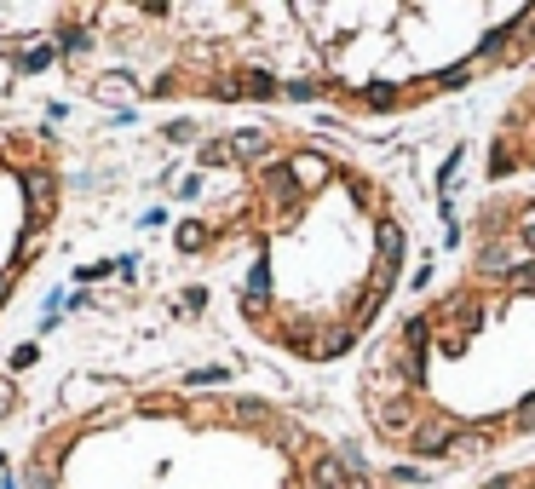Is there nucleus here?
<instances>
[{
	"label": "nucleus",
	"mask_w": 535,
	"mask_h": 489,
	"mask_svg": "<svg viewBox=\"0 0 535 489\" xmlns=\"http://www.w3.org/2000/svg\"><path fill=\"white\" fill-rule=\"evenodd\" d=\"M52 29L69 81L144 104H306L328 116H415L535 64V0L495 6H81Z\"/></svg>",
	"instance_id": "obj_1"
},
{
	"label": "nucleus",
	"mask_w": 535,
	"mask_h": 489,
	"mask_svg": "<svg viewBox=\"0 0 535 489\" xmlns=\"http://www.w3.org/2000/svg\"><path fill=\"white\" fill-rule=\"evenodd\" d=\"M173 253L260 351L334 369L392 323L415 219L403 190L339 139L260 121L196 156Z\"/></svg>",
	"instance_id": "obj_2"
},
{
	"label": "nucleus",
	"mask_w": 535,
	"mask_h": 489,
	"mask_svg": "<svg viewBox=\"0 0 535 489\" xmlns=\"http://www.w3.org/2000/svg\"><path fill=\"white\" fill-rule=\"evenodd\" d=\"M363 432L397 461L467 472L535 437V185L472 207L460 260L392 311L351 374Z\"/></svg>",
	"instance_id": "obj_3"
},
{
	"label": "nucleus",
	"mask_w": 535,
	"mask_h": 489,
	"mask_svg": "<svg viewBox=\"0 0 535 489\" xmlns=\"http://www.w3.org/2000/svg\"><path fill=\"white\" fill-rule=\"evenodd\" d=\"M18 489H392V478L260 391L121 381L35 426Z\"/></svg>",
	"instance_id": "obj_4"
},
{
	"label": "nucleus",
	"mask_w": 535,
	"mask_h": 489,
	"mask_svg": "<svg viewBox=\"0 0 535 489\" xmlns=\"http://www.w3.org/2000/svg\"><path fill=\"white\" fill-rule=\"evenodd\" d=\"M64 219V144L46 127H0V323Z\"/></svg>",
	"instance_id": "obj_5"
},
{
	"label": "nucleus",
	"mask_w": 535,
	"mask_h": 489,
	"mask_svg": "<svg viewBox=\"0 0 535 489\" xmlns=\"http://www.w3.org/2000/svg\"><path fill=\"white\" fill-rule=\"evenodd\" d=\"M483 179H490V190L535 185V76L495 116L490 144H483Z\"/></svg>",
	"instance_id": "obj_6"
},
{
	"label": "nucleus",
	"mask_w": 535,
	"mask_h": 489,
	"mask_svg": "<svg viewBox=\"0 0 535 489\" xmlns=\"http://www.w3.org/2000/svg\"><path fill=\"white\" fill-rule=\"evenodd\" d=\"M472 489H535V455L530 461H513V467H495V472H483Z\"/></svg>",
	"instance_id": "obj_7"
}]
</instances>
